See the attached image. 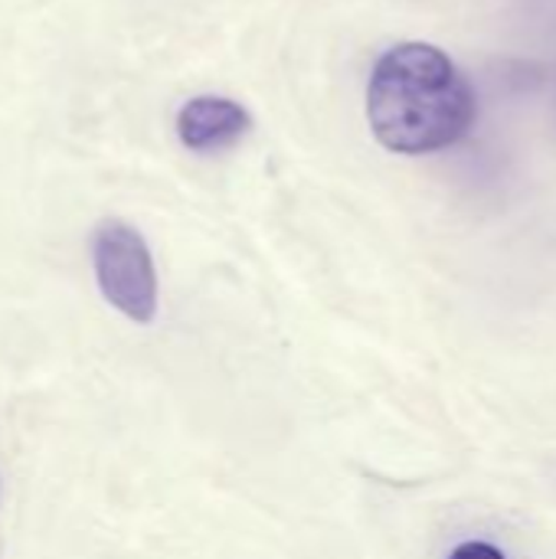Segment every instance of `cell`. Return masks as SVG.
I'll use <instances>...</instances> for the list:
<instances>
[{
	"instance_id": "obj_3",
	"label": "cell",
	"mask_w": 556,
	"mask_h": 559,
	"mask_svg": "<svg viewBox=\"0 0 556 559\" xmlns=\"http://www.w3.org/2000/svg\"><path fill=\"white\" fill-rule=\"evenodd\" d=\"M252 128V115L226 95H197L177 111V138L197 154H216L242 141Z\"/></svg>"
},
{
	"instance_id": "obj_1",
	"label": "cell",
	"mask_w": 556,
	"mask_h": 559,
	"mask_svg": "<svg viewBox=\"0 0 556 559\" xmlns=\"http://www.w3.org/2000/svg\"><path fill=\"white\" fill-rule=\"evenodd\" d=\"M478 118V95L465 72L433 43L390 46L370 72L367 121L374 138L406 157L459 144Z\"/></svg>"
},
{
	"instance_id": "obj_4",
	"label": "cell",
	"mask_w": 556,
	"mask_h": 559,
	"mask_svg": "<svg viewBox=\"0 0 556 559\" xmlns=\"http://www.w3.org/2000/svg\"><path fill=\"white\" fill-rule=\"evenodd\" d=\"M449 559H508L495 544H485V540H465V544H459Z\"/></svg>"
},
{
	"instance_id": "obj_2",
	"label": "cell",
	"mask_w": 556,
	"mask_h": 559,
	"mask_svg": "<svg viewBox=\"0 0 556 559\" xmlns=\"http://www.w3.org/2000/svg\"><path fill=\"white\" fill-rule=\"evenodd\" d=\"M95 278L105 301L134 324H151L157 318V272L144 236L121 223L108 219L95 229L92 239Z\"/></svg>"
}]
</instances>
